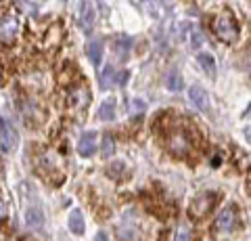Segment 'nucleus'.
<instances>
[{
    "label": "nucleus",
    "instance_id": "obj_1",
    "mask_svg": "<svg viewBox=\"0 0 251 241\" xmlns=\"http://www.w3.org/2000/svg\"><path fill=\"white\" fill-rule=\"evenodd\" d=\"M214 32H216V36L222 42H234L239 38L237 21H234V17H232L228 11L220 13L218 17H216V21H214Z\"/></svg>",
    "mask_w": 251,
    "mask_h": 241
},
{
    "label": "nucleus",
    "instance_id": "obj_2",
    "mask_svg": "<svg viewBox=\"0 0 251 241\" xmlns=\"http://www.w3.org/2000/svg\"><path fill=\"white\" fill-rule=\"evenodd\" d=\"M218 201V195L216 193H201V195H197L193 201H191V216L193 218H205V216L211 212V208L216 206Z\"/></svg>",
    "mask_w": 251,
    "mask_h": 241
},
{
    "label": "nucleus",
    "instance_id": "obj_3",
    "mask_svg": "<svg viewBox=\"0 0 251 241\" xmlns=\"http://www.w3.org/2000/svg\"><path fill=\"white\" fill-rule=\"evenodd\" d=\"M168 145H170V151L176 153V155H186L191 151L193 141H191V134L184 130H174L168 138Z\"/></svg>",
    "mask_w": 251,
    "mask_h": 241
},
{
    "label": "nucleus",
    "instance_id": "obj_4",
    "mask_svg": "<svg viewBox=\"0 0 251 241\" xmlns=\"http://www.w3.org/2000/svg\"><path fill=\"white\" fill-rule=\"evenodd\" d=\"M0 143H2V151H13L19 143V134L15 126L0 115Z\"/></svg>",
    "mask_w": 251,
    "mask_h": 241
},
{
    "label": "nucleus",
    "instance_id": "obj_5",
    "mask_svg": "<svg viewBox=\"0 0 251 241\" xmlns=\"http://www.w3.org/2000/svg\"><path fill=\"white\" fill-rule=\"evenodd\" d=\"M19 32V21L15 15H2L0 17V42L11 44L15 40V36Z\"/></svg>",
    "mask_w": 251,
    "mask_h": 241
},
{
    "label": "nucleus",
    "instance_id": "obj_6",
    "mask_svg": "<svg viewBox=\"0 0 251 241\" xmlns=\"http://www.w3.org/2000/svg\"><path fill=\"white\" fill-rule=\"evenodd\" d=\"M237 222H239L237 210H234V208H226V210H222V212L218 214L214 227H216L218 233H230L234 227H237Z\"/></svg>",
    "mask_w": 251,
    "mask_h": 241
},
{
    "label": "nucleus",
    "instance_id": "obj_7",
    "mask_svg": "<svg viewBox=\"0 0 251 241\" xmlns=\"http://www.w3.org/2000/svg\"><path fill=\"white\" fill-rule=\"evenodd\" d=\"M188 99H191V103L195 105V109L199 111H209L211 107V101H209V95L201 86H193L188 88Z\"/></svg>",
    "mask_w": 251,
    "mask_h": 241
},
{
    "label": "nucleus",
    "instance_id": "obj_8",
    "mask_svg": "<svg viewBox=\"0 0 251 241\" xmlns=\"http://www.w3.org/2000/svg\"><path fill=\"white\" fill-rule=\"evenodd\" d=\"M94 21H97V9H94V4L90 0H82L80 4V23L84 27V32H90Z\"/></svg>",
    "mask_w": 251,
    "mask_h": 241
},
{
    "label": "nucleus",
    "instance_id": "obj_9",
    "mask_svg": "<svg viewBox=\"0 0 251 241\" xmlns=\"http://www.w3.org/2000/svg\"><path fill=\"white\" fill-rule=\"evenodd\" d=\"M77 151L82 158H90L97 151V132H84L80 143H77Z\"/></svg>",
    "mask_w": 251,
    "mask_h": 241
},
{
    "label": "nucleus",
    "instance_id": "obj_10",
    "mask_svg": "<svg viewBox=\"0 0 251 241\" xmlns=\"http://www.w3.org/2000/svg\"><path fill=\"white\" fill-rule=\"evenodd\" d=\"M117 237H120L122 241H138V229H136V224L124 218V222L117 227Z\"/></svg>",
    "mask_w": 251,
    "mask_h": 241
},
{
    "label": "nucleus",
    "instance_id": "obj_11",
    "mask_svg": "<svg viewBox=\"0 0 251 241\" xmlns=\"http://www.w3.org/2000/svg\"><path fill=\"white\" fill-rule=\"evenodd\" d=\"M25 224L29 229H42V224H44V214H42V210L40 208H36V206H29L25 210Z\"/></svg>",
    "mask_w": 251,
    "mask_h": 241
},
{
    "label": "nucleus",
    "instance_id": "obj_12",
    "mask_svg": "<svg viewBox=\"0 0 251 241\" xmlns=\"http://www.w3.org/2000/svg\"><path fill=\"white\" fill-rule=\"evenodd\" d=\"M197 61H199V65L203 67V72H205L209 78H216L218 65H216L214 55H209V53H199V55H197Z\"/></svg>",
    "mask_w": 251,
    "mask_h": 241
},
{
    "label": "nucleus",
    "instance_id": "obj_13",
    "mask_svg": "<svg viewBox=\"0 0 251 241\" xmlns=\"http://www.w3.org/2000/svg\"><path fill=\"white\" fill-rule=\"evenodd\" d=\"M88 101H90V95L86 88H75L72 95H69V105L77 107V109H82V107L88 105Z\"/></svg>",
    "mask_w": 251,
    "mask_h": 241
},
{
    "label": "nucleus",
    "instance_id": "obj_14",
    "mask_svg": "<svg viewBox=\"0 0 251 241\" xmlns=\"http://www.w3.org/2000/svg\"><path fill=\"white\" fill-rule=\"evenodd\" d=\"M88 59L92 61L94 67L100 65V59H103V42H100V40L88 42Z\"/></svg>",
    "mask_w": 251,
    "mask_h": 241
},
{
    "label": "nucleus",
    "instance_id": "obj_15",
    "mask_svg": "<svg viewBox=\"0 0 251 241\" xmlns=\"http://www.w3.org/2000/svg\"><path fill=\"white\" fill-rule=\"evenodd\" d=\"M166 86H168L170 90H174V92H180V90L184 88V80H182V76H180L178 69H172V72L168 74V78H166Z\"/></svg>",
    "mask_w": 251,
    "mask_h": 241
},
{
    "label": "nucleus",
    "instance_id": "obj_16",
    "mask_svg": "<svg viewBox=\"0 0 251 241\" xmlns=\"http://www.w3.org/2000/svg\"><path fill=\"white\" fill-rule=\"evenodd\" d=\"M69 229H72V233H75V235H82L84 233V216L80 210H74V212L69 214Z\"/></svg>",
    "mask_w": 251,
    "mask_h": 241
},
{
    "label": "nucleus",
    "instance_id": "obj_17",
    "mask_svg": "<svg viewBox=\"0 0 251 241\" xmlns=\"http://www.w3.org/2000/svg\"><path fill=\"white\" fill-rule=\"evenodd\" d=\"M130 46H132V38L130 36H120V38H117V40H115V53H117V57H120V59L128 57Z\"/></svg>",
    "mask_w": 251,
    "mask_h": 241
},
{
    "label": "nucleus",
    "instance_id": "obj_18",
    "mask_svg": "<svg viewBox=\"0 0 251 241\" xmlns=\"http://www.w3.org/2000/svg\"><path fill=\"white\" fill-rule=\"evenodd\" d=\"M172 241H193V231L188 224H178L176 231L172 233Z\"/></svg>",
    "mask_w": 251,
    "mask_h": 241
},
{
    "label": "nucleus",
    "instance_id": "obj_19",
    "mask_svg": "<svg viewBox=\"0 0 251 241\" xmlns=\"http://www.w3.org/2000/svg\"><path fill=\"white\" fill-rule=\"evenodd\" d=\"M99 118L100 120H113L115 118V101L113 99H109V101H105V103L100 105Z\"/></svg>",
    "mask_w": 251,
    "mask_h": 241
},
{
    "label": "nucleus",
    "instance_id": "obj_20",
    "mask_svg": "<svg viewBox=\"0 0 251 241\" xmlns=\"http://www.w3.org/2000/svg\"><path fill=\"white\" fill-rule=\"evenodd\" d=\"M115 69H113V65H107L103 72H100V86L103 88H109V86H113L115 84Z\"/></svg>",
    "mask_w": 251,
    "mask_h": 241
},
{
    "label": "nucleus",
    "instance_id": "obj_21",
    "mask_svg": "<svg viewBox=\"0 0 251 241\" xmlns=\"http://www.w3.org/2000/svg\"><path fill=\"white\" fill-rule=\"evenodd\" d=\"M113 151H115L113 136H111V134H105V136H103V145H100V155H103V158H111Z\"/></svg>",
    "mask_w": 251,
    "mask_h": 241
},
{
    "label": "nucleus",
    "instance_id": "obj_22",
    "mask_svg": "<svg viewBox=\"0 0 251 241\" xmlns=\"http://www.w3.org/2000/svg\"><path fill=\"white\" fill-rule=\"evenodd\" d=\"M205 42V38H203V34L199 32V29H193V34H191V46L193 49H199V46Z\"/></svg>",
    "mask_w": 251,
    "mask_h": 241
},
{
    "label": "nucleus",
    "instance_id": "obj_23",
    "mask_svg": "<svg viewBox=\"0 0 251 241\" xmlns=\"http://www.w3.org/2000/svg\"><path fill=\"white\" fill-rule=\"evenodd\" d=\"M120 170H124V164H120V161H117V164H111L107 168V172L111 174L113 178H120Z\"/></svg>",
    "mask_w": 251,
    "mask_h": 241
},
{
    "label": "nucleus",
    "instance_id": "obj_24",
    "mask_svg": "<svg viewBox=\"0 0 251 241\" xmlns=\"http://www.w3.org/2000/svg\"><path fill=\"white\" fill-rule=\"evenodd\" d=\"M4 216H6V204L0 199V218H4Z\"/></svg>",
    "mask_w": 251,
    "mask_h": 241
},
{
    "label": "nucleus",
    "instance_id": "obj_25",
    "mask_svg": "<svg viewBox=\"0 0 251 241\" xmlns=\"http://www.w3.org/2000/svg\"><path fill=\"white\" fill-rule=\"evenodd\" d=\"M94 241H109V239H107V233H103V231L97 233V239H94Z\"/></svg>",
    "mask_w": 251,
    "mask_h": 241
}]
</instances>
